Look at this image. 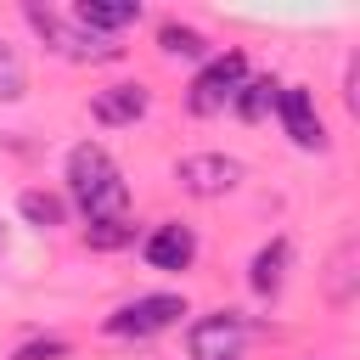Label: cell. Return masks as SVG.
<instances>
[{
	"label": "cell",
	"mask_w": 360,
	"mask_h": 360,
	"mask_svg": "<svg viewBox=\"0 0 360 360\" xmlns=\"http://www.w3.org/2000/svg\"><path fill=\"white\" fill-rule=\"evenodd\" d=\"M73 22H79L84 34H101V39H112L118 28L141 22V0H79V6H73Z\"/></svg>",
	"instance_id": "10"
},
{
	"label": "cell",
	"mask_w": 360,
	"mask_h": 360,
	"mask_svg": "<svg viewBox=\"0 0 360 360\" xmlns=\"http://www.w3.org/2000/svg\"><path fill=\"white\" fill-rule=\"evenodd\" d=\"M276 96H281V84H276V79H248V84L236 90V101H231V107H236V118L259 124V118L276 107Z\"/></svg>",
	"instance_id": "13"
},
{
	"label": "cell",
	"mask_w": 360,
	"mask_h": 360,
	"mask_svg": "<svg viewBox=\"0 0 360 360\" xmlns=\"http://www.w3.org/2000/svg\"><path fill=\"white\" fill-rule=\"evenodd\" d=\"M242 84H248V56H242V51H214V56L202 62V73L191 79L186 107H191L197 118H214V112H225V107L236 101Z\"/></svg>",
	"instance_id": "3"
},
{
	"label": "cell",
	"mask_w": 360,
	"mask_h": 360,
	"mask_svg": "<svg viewBox=\"0 0 360 360\" xmlns=\"http://www.w3.org/2000/svg\"><path fill=\"white\" fill-rule=\"evenodd\" d=\"M22 84H28V79H22V62H17V51L0 39V101H17Z\"/></svg>",
	"instance_id": "16"
},
{
	"label": "cell",
	"mask_w": 360,
	"mask_h": 360,
	"mask_svg": "<svg viewBox=\"0 0 360 360\" xmlns=\"http://www.w3.org/2000/svg\"><path fill=\"white\" fill-rule=\"evenodd\" d=\"M0 253H6V225H0Z\"/></svg>",
	"instance_id": "18"
},
{
	"label": "cell",
	"mask_w": 360,
	"mask_h": 360,
	"mask_svg": "<svg viewBox=\"0 0 360 360\" xmlns=\"http://www.w3.org/2000/svg\"><path fill=\"white\" fill-rule=\"evenodd\" d=\"M141 253H146L152 270H191V259H197V231L180 225V219H163V225H152V236H146Z\"/></svg>",
	"instance_id": "8"
},
{
	"label": "cell",
	"mask_w": 360,
	"mask_h": 360,
	"mask_svg": "<svg viewBox=\"0 0 360 360\" xmlns=\"http://www.w3.org/2000/svg\"><path fill=\"white\" fill-rule=\"evenodd\" d=\"M22 17H28V28L45 39V51H56V56H68V62H118V56H124V45H112V39H101V34H84L79 22H68V17L45 11V6H22Z\"/></svg>",
	"instance_id": "2"
},
{
	"label": "cell",
	"mask_w": 360,
	"mask_h": 360,
	"mask_svg": "<svg viewBox=\"0 0 360 360\" xmlns=\"http://www.w3.org/2000/svg\"><path fill=\"white\" fill-rule=\"evenodd\" d=\"M17 208H22V219H28V225H39V231H56V225H62V214H68V208H62V197H51V191H22V197H17Z\"/></svg>",
	"instance_id": "14"
},
{
	"label": "cell",
	"mask_w": 360,
	"mask_h": 360,
	"mask_svg": "<svg viewBox=\"0 0 360 360\" xmlns=\"http://www.w3.org/2000/svg\"><path fill=\"white\" fill-rule=\"evenodd\" d=\"M68 197L79 202V214H84L90 225L129 214V186H124L118 163H112L96 141H84V146L68 152Z\"/></svg>",
	"instance_id": "1"
},
{
	"label": "cell",
	"mask_w": 360,
	"mask_h": 360,
	"mask_svg": "<svg viewBox=\"0 0 360 360\" xmlns=\"http://www.w3.org/2000/svg\"><path fill=\"white\" fill-rule=\"evenodd\" d=\"M146 107H152L146 84H107V90H96V96H90V118H96V124H107V129L135 124Z\"/></svg>",
	"instance_id": "9"
},
{
	"label": "cell",
	"mask_w": 360,
	"mask_h": 360,
	"mask_svg": "<svg viewBox=\"0 0 360 360\" xmlns=\"http://www.w3.org/2000/svg\"><path fill=\"white\" fill-rule=\"evenodd\" d=\"M135 236V225L129 219H101V225H84V242L90 248H124Z\"/></svg>",
	"instance_id": "15"
},
{
	"label": "cell",
	"mask_w": 360,
	"mask_h": 360,
	"mask_svg": "<svg viewBox=\"0 0 360 360\" xmlns=\"http://www.w3.org/2000/svg\"><path fill=\"white\" fill-rule=\"evenodd\" d=\"M248 349V326L236 309H214V315H197L191 332H186V354L191 360H242Z\"/></svg>",
	"instance_id": "5"
},
{
	"label": "cell",
	"mask_w": 360,
	"mask_h": 360,
	"mask_svg": "<svg viewBox=\"0 0 360 360\" xmlns=\"http://www.w3.org/2000/svg\"><path fill=\"white\" fill-rule=\"evenodd\" d=\"M180 315H186V298H180V292H141V298L118 304V309L101 321V332H107V338H158V332L180 326Z\"/></svg>",
	"instance_id": "4"
},
{
	"label": "cell",
	"mask_w": 360,
	"mask_h": 360,
	"mask_svg": "<svg viewBox=\"0 0 360 360\" xmlns=\"http://www.w3.org/2000/svg\"><path fill=\"white\" fill-rule=\"evenodd\" d=\"M158 45H163V56H186V62H208L214 56V45L197 28H186V22H163L158 28Z\"/></svg>",
	"instance_id": "12"
},
{
	"label": "cell",
	"mask_w": 360,
	"mask_h": 360,
	"mask_svg": "<svg viewBox=\"0 0 360 360\" xmlns=\"http://www.w3.org/2000/svg\"><path fill=\"white\" fill-rule=\"evenodd\" d=\"M287 253H292V248H287V236H276V242H264V248L253 253V276H248V281H253V292H264V298H270V292L281 287V276H287Z\"/></svg>",
	"instance_id": "11"
},
{
	"label": "cell",
	"mask_w": 360,
	"mask_h": 360,
	"mask_svg": "<svg viewBox=\"0 0 360 360\" xmlns=\"http://www.w3.org/2000/svg\"><path fill=\"white\" fill-rule=\"evenodd\" d=\"M174 180H180L191 197H225V191H236L242 163L225 158V152H191V158L174 163Z\"/></svg>",
	"instance_id": "6"
},
{
	"label": "cell",
	"mask_w": 360,
	"mask_h": 360,
	"mask_svg": "<svg viewBox=\"0 0 360 360\" xmlns=\"http://www.w3.org/2000/svg\"><path fill=\"white\" fill-rule=\"evenodd\" d=\"M62 354H68V343H62V338H39V343H22L11 360H62Z\"/></svg>",
	"instance_id": "17"
},
{
	"label": "cell",
	"mask_w": 360,
	"mask_h": 360,
	"mask_svg": "<svg viewBox=\"0 0 360 360\" xmlns=\"http://www.w3.org/2000/svg\"><path fill=\"white\" fill-rule=\"evenodd\" d=\"M276 112H281V124H287L292 146H304V152H326V124H321V112H315V96H309L304 84H281V96H276Z\"/></svg>",
	"instance_id": "7"
}]
</instances>
